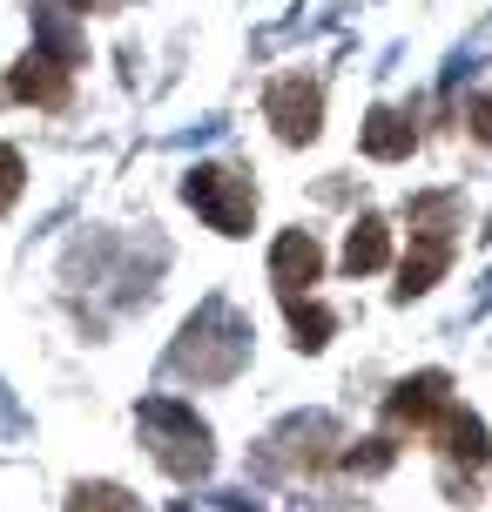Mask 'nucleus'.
I'll use <instances>...</instances> for the list:
<instances>
[{"mask_svg": "<svg viewBox=\"0 0 492 512\" xmlns=\"http://www.w3.org/2000/svg\"><path fill=\"white\" fill-rule=\"evenodd\" d=\"M243 351H250V331H243V317H236L230 304H209V310H196V324L182 331V344H176V371H182V378L196 371V384H216V378H230L236 364H243Z\"/></svg>", "mask_w": 492, "mask_h": 512, "instance_id": "f257e3e1", "label": "nucleus"}, {"mask_svg": "<svg viewBox=\"0 0 492 512\" xmlns=\"http://www.w3.org/2000/svg\"><path fill=\"white\" fill-rule=\"evenodd\" d=\"M142 438H149V452H156V465L169 479H203L209 472L203 418L189 405H176V398H149V405H142Z\"/></svg>", "mask_w": 492, "mask_h": 512, "instance_id": "f03ea898", "label": "nucleus"}, {"mask_svg": "<svg viewBox=\"0 0 492 512\" xmlns=\"http://www.w3.org/2000/svg\"><path fill=\"white\" fill-rule=\"evenodd\" d=\"M445 216H452V203L445 196H425V203L412 209V250H405V263H398V297L412 304V297H425L432 283L445 277V263H452V230H445Z\"/></svg>", "mask_w": 492, "mask_h": 512, "instance_id": "7ed1b4c3", "label": "nucleus"}, {"mask_svg": "<svg viewBox=\"0 0 492 512\" xmlns=\"http://www.w3.org/2000/svg\"><path fill=\"white\" fill-rule=\"evenodd\" d=\"M182 196L209 216V230H223V236H243V230H250V216H257V189H250V176H236V169H223V162L189 169Z\"/></svg>", "mask_w": 492, "mask_h": 512, "instance_id": "20e7f679", "label": "nucleus"}, {"mask_svg": "<svg viewBox=\"0 0 492 512\" xmlns=\"http://www.w3.org/2000/svg\"><path fill=\"white\" fill-rule=\"evenodd\" d=\"M263 115H270V128L284 135L290 149H304V142H317V135H324V88H317L311 75L270 81V95H263Z\"/></svg>", "mask_w": 492, "mask_h": 512, "instance_id": "39448f33", "label": "nucleus"}, {"mask_svg": "<svg viewBox=\"0 0 492 512\" xmlns=\"http://www.w3.org/2000/svg\"><path fill=\"white\" fill-rule=\"evenodd\" d=\"M445 411H452V384H445V371H418V378H405L385 398V425L391 432H439Z\"/></svg>", "mask_w": 492, "mask_h": 512, "instance_id": "423d86ee", "label": "nucleus"}, {"mask_svg": "<svg viewBox=\"0 0 492 512\" xmlns=\"http://www.w3.org/2000/svg\"><path fill=\"white\" fill-rule=\"evenodd\" d=\"M68 88H75V61H61L54 48H34L14 68V75L0 81V102H34V108H61L68 102Z\"/></svg>", "mask_w": 492, "mask_h": 512, "instance_id": "0eeeda50", "label": "nucleus"}, {"mask_svg": "<svg viewBox=\"0 0 492 512\" xmlns=\"http://www.w3.org/2000/svg\"><path fill=\"white\" fill-rule=\"evenodd\" d=\"M317 270H324V250H317L311 230H284L270 243V277H277V290H311Z\"/></svg>", "mask_w": 492, "mask_h": 512, "instance_id": "6e6552de", "label": "nucleus"}, {"mask_svg": "<svg viewBox=\"0 0 492 512\" xmlns=\"http://www.w3.org/2000/svg\"><path fill=\"white\" fill-rule=\"evenodd\" d=\"M418 149V122L412 115H398V108H371V122H364V155H378V162H398V155Z\"/></svg>", "mask_w": 492, "mask_h": 512, "instance_id": "1a4fd4ad", "label": "nucleus"}, {"mask_svg": "<svg viewBox=\"0 0 492 512\" xmlns=\"http://www.w3.org/2000/svg\"><path fill=\"white\" fill-rule=\"evenodd\" d=\"M385 263H391L385 216H358V230L344 236V270H351V277H371V270H385Z\"/></svg>", "mask_w": 492, "mask_h": 512, "instance_id": "9d476101", "label": "nucleus"}, {"mask_svg": "<svg viewBox=\"0 0 492 512\" xmlns=\"http://www.w3.org/2000/svg\"><path fill=\"white\" fill-rule=\"evenodd\" d=\"M439 438H445V452L452 459H466V465H486L492 459V438H486V425L472 418V411H445V425H439Z\"/></svg>", "mask_w": 492, "mask_h": 512, "instance_id": "9b49d317", "label": "nucleus"}, {"mask_svg": "<svg viewBox=\"0 0 492 512\" xmlns=\"http://www.w3.org/2000/svg\"><path fill=\"white\" fill-rule=\"evenodd\" d=\"M284 310H290V331H297V351H324V344H331V331H337L331 310L304 304L297 290H284Z\"/></svg>", "mask_w": 492, "mask_h": 512, "instance_id": "f8f14e48", "label": "nucleus"}, {"mask_svg": "<svg viewBox=\"0 0 492 512\" xmlns=\"http://www.w3.org/2000/svg\"><path fill=\"white\" fill-rule=\"evenodd\" d=\"M68 512H135V499L122 486H81Z\"/></svg>", "mask_w": 492, "mask_h": 512, "instance_id": "ddd939ff", "label": "nucleus"}, {"mask_svg": "<svg viewBox=\"0 0 492 512\" xmlns=\"http://www.w3.org/2000/svg\"><path fill=\"white\" fill-rule=\"evenodd\" d=\"M21 182H27L21 149H7V142H0V209H14V203H21Z\"/></svg>", "mask_w": 492, "mask_h": 512, "instance_id": "4468645a", "label": "nucleus"}, {"mask_svg": "<svg viewBox=\"0 0 492 512\" xmlns=\"http://www.w3.org/2000/svg\"><path fill=\"white\" fill-rule=\"evenodd\" d=\"M351 472H385L391 465V438H364V452H344Z\"/></svg>", "mask_w": 492, "mask_h": 512, "instance_id": "2eb2a0df", "label": "nucleus"}, {"mask_svg": "<svg viewBox=\"0 0 492 512\" xmlns=\"http://www.w3.org/2000/svg\"><path fill=\"white\" fill-rule=\"evenodd\" d=\"M472 135H479V142H492V95H479V102H472Z\"/></svg>", "mask_w": 492, "mask_h": 512, "instance_id": "dca6fc26", "label": "nucleus"}, {"mask_svg": "<svg viewBox=\"0 0 492 512\" xmlns=\"http://www.w3.org/2000/svg\"><path fill=\"white\" fill-rule=\"evenodd\" d=\"M68 7H95V0H68Z\"/></svg>", "mask_w": 492, "mask_h": 512, "instance_id": "f3484780", "label": "nucleus"}]
</instances>
